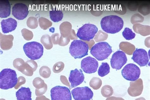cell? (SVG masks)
I'll use <instances>...</instances> for the list:
<instances>
[{"label": "cell", "instance_id": "1", "mask_svg": "<svg viewBox=\"0 0 150 100\" xmlns=\"http://www.w3.org/2000/svg\"><path fill=\"white\" fill-rule=\"evenodd\" d=\"M124 24L123 19L115 15L106 16L100 22L102 29L106 33L112 34L119 32L123 28Z\"/></svg>", "mask_w": 150, "mask_h": 100}, {"label": "cell", "instance_id": "2", "mask_svg": "<svg viewBox=\"0 0 150 100\" xmlns=\"http://www.w3.org/2000/svg\"><path fill=\"white\" fill-rule=\"evenodd\" d=\"M18 82L17 75L14 70L6 69L0 73V88L1 89H12L16 86Z\"/></svg>", "mask_w": 150, "mask_h": 100}, {"label": "cell", "instance_id": "3", "mask_svg": "<svg viewBox=\"0 0 150 100\" xmlns=\"http://www.w3.org/2000/svg\"><path fill=\"white\" fill-rule=\"evenodd\" d=\"M112 47L107 42H100L93 46L90 53L98 61H102L107 59L112 53Z\"/></svg>", "mask_w": 150, "mask_h": 100}, {"label": "cell", "instance_id": "4", "mask_svg": "<svg viewBox=\"0 0 150 100\" xmlns=\"http://www.w3.org/2000/svg\"><path fill=\"white\" fill-rule=\"evenodd\" d=\"M88 45L81 40H75L69 48V52L74 59H81L88 55Z\"/></svg>", "mask_w": 150, "mask_h": 100}, {"label": "cell", "instance_id": "5", "mask_svg": "<svg viewBox=\"0 0 150 100\" xmlns=\"http://www.w3.org/2000/svg\"><path fill=\"white\" fill-rule=\"evenodd\" d=\"M13 66L18 70L25 75L31 77L33 72L37 70L38 65L36 62L33 60H29L25 62L23 60L18 58L13 62Z\"/></svg>", "mask_w": 150, "mask_h": 100}, {"label": "cell", "instance_id": "6", "mask_svg": "<svg viewBox=\"0 0 150 100\" xmlns=\"http://www.w3.org/2000/svg\"><path fill=\"white\" fill-rule=\"evenodd\" d=\"M23 50L27 56L33 60L40 59L43 55L44 51L41 44L36 42L26 43L23 45Z\"/></svg>", "mask_w": 150, "mask_h": 100}, {"label": "cell", "instance_id": "7", "mask_svg": "<svg viewBox=\"0 0 150 100\" xmlns=\"http://www.w3.org/2000/svg\"><path fill=\"white\" fill-rule=\"evenodd\" d=\"M98 30L96 25L90 23L85 24L78 29L76 35L78 38L83 40L89 41L94 38Z\"/></svg>", "mask_w": 150, "mask_h": 100}, {"label": "cell", "instance_id": "8", "mask_svg": "<svg viewBox=\"0 0 150 100\" xmlns=\"http://www.w3.org/2000/svg\"><path fill=\"white\" fill-rule=\"evenodd\" d=\"M121 73L123 77L127 80L135 82L139 78L141 70L135 64L129 63L124 67Z\"/></svg>", "mask_w": 150, "mask_h": 100}, {"label": "cell", "instance_id": "9", "mask_svg": "<svg viewBox=\"0 0 150 100\" xmlns=\"http://www.w3.org/2000/svg\"><path fill=\"white\" fill-rule=\"evenodd\" d=\"M51 100H72L71 94L68 88L57 86L50 90Z\"/></svg>", "mask_w": 150, "mask_h": 100}, {"label": "cell", "instance_id": "10", "mask_svg": "<svg viewBox=\"0 0 150 100\" xmlns=\"http://www.w3.org/2000/svg\"><path fill=\"white\" fill-rule=\"evenodd\" d=\"M75 100H91L93 96V91L88 87H77L71 91Z\"/></svg>", "mask_w": 150, "mask_h": 100}, {"label": "cell", "instance_id": "11", "mask_svg": "<svg viewBox=\"0 0 150 100\" xmlns=\"http://www.w3.org/2000/svg\"><path fill=\"white\" fill-rule=\"evenodd\" d=\"M127 57L124 52L118 50L112 55L110 62L112 69L119 70L127 63Z\"/></svg>", "mask_w": 150, "mask_h": 100}, {"label": "cell", "instance_id": "12", "mask_svg": "<svg viewBox=\"0 0 150 100\" xmlns=\"http://www.w3.org/2000/svg\"><path fill=\"white\" fill-rule=\"evenodd\" d=\"M98 67L97 60L92 57H88L82 60L81 67L85 73L91 74L96 73Z\"/></svg>", "mask_w": 150, "mask_h": 100}, {"label": "cell", "instance_id": "13", "mask_svg": "<svg viewBox=\"0 0 150 100\" xmlns=\"http://www.w3.org/2000/svg\"><path fill=\"white\" fill-rule=\"evenodd\" d=\"M132 59L141 67L146 66L149 61L147 51L142 49H137L134 51Z\"/></svg>", "mask_w": 150, "mask_h": 100}, {"label": "cell", "instance_id": "14", "mask_svg": "<svg viewBox=\"0 0 150 100\" xmlns=\"http://www.w3.org/2000/svg\"><path fill=\"white\" fill-rule=\"evenodd\" d=\"M29 13L28 7L25 4L22 3L16 4L12 8V14L18 20L25 19Z\"/></svg>", "mask_w": 150, "mask_h": 100}, {"label": "cell", "instance_id": "15", "mask_svg": "<svg viewBox=\"0 0 150 100\" xmlns=\"http://www.w3.org/2000/svg\"><path fill=\"white\" fill-rule=\"evenodd\" d=\"M85 77L82 70L76 69L71 70L69 77V81L71 89L80 85L84 80Z\"/></svg>", "mask_w": 150, "mask_h": 100}, {"label": "cell", "instance_id": "16", "mask_svg": "<svg viewBox=\"0 0 150 100\" xmlns=\"http://www.w3.org/2000/svg\"><path fill=\"white\" fill-rule=\"evenodd\" d=\"M59 29L61 35L63 37L68 38L71 40L77 38V36L74 30L72 29V25L68 21L62 23L60 26Z\"/></svg>", "mask_w": 150, "mask_h": 100}, {"label": "cell", "instance_id": "17", "mask_svg": "<svg viewBox=\"0 0 150 100\" xmlns=\"http://www.w3.org/2000/svg\"><path fill=\"white\" fill-rule=\"evenodd\" d=\"M1 25L3 33L6 34L14 30L17 26V22L14 18H9L3 20Z\"/></svg>", "mask_w": 150, "mask_h": 100}, {"label": "cell", "instance_id": "18", "mask_svg": "<svg viewBox=\"0 0 150 100\" xmlns=\"http://www.w3.org/2000/svg\"><path fill=\"white\" fill-rule=\"evenodd\" d=\"M0 34V44L1 49L7 50L11 49L13 45V35H3L1 33Z\"/></svg>", "mask_w": 150, "mask_h": 100}, {"label": "cell", "instance_id": "19", "mask_svg": "<svg viewBox=\"0 0 150 100\" xmlns=\"http://www.w3.org/2000/svg\"><path fill=\"white\" fill-rule=\"evenodd\" d=\"M11 6L9 2L7 0L0 1V17L6 18L10 16Z\"/></svg>", "mask_w": 150, "mask_h": 100}, {"label": "cell", "instance_id": "20", "mask_svg": "<svg viewBox=\"0 0 150 100\" xmlns=\"http://www.w3.org/2000/svg\"><path fill=\"white\" fill-rule=\"evenodd\" d=\"M32 92L29 87H21L16 94L17 100H32Z\"/></svg>", "mask_w": 150, "mask_h": 100}, {"label": "cell", "instance_id": "21", "mask_svg": "<svg viewBox=\"0 0 150 100\" xmlns=\"http://www.w3.org/2000/svg\"><path fill=\"white\" fill-rule=\"evenodd\" d=\"M50 17L54 22H58L62 21L64 14L62 11L52 10L50 11Z\"/></svg>", "mask_w": 150, "mask_h": 100}, {"label": "cell", "instance_id": "22", "mask_svg": "<svg viewBox=\"0 0 150 100\" xmlns=\"http://www.w3.org/2000/svg\"><path fill=\"white\" fill-rule=\"evenodd\" d=\"M110 72V67L107 62H102L98 70V74L100 77H103Z\"/></svg>", "mask_w": 150, "mask_h": 100}, {"label": "cell", "instance_id": "23", "mask_svg": "<svg viewBox=\"0 0 150 100\" xmlns=\"http://www.w3.org/2000/svg\"><path fill=\"white\" fill-rule=\"evenodd\" d=\"M41 42L47 50H50L53 47V45L51 37L48 35H42L41 39Z\"/></svg>", "mask_w": 150, "mask_h": 100}, {"label": "cell", "instance_id": "24", "mask_svg": "<svg viewBox=\"0 0 150 100\" xmlns=\"http://www.w3.org/2000/svg\"><path fill=\"white\" fill-rule=\"evenodd\" d=\"M39 26L41 28L44 30H46L52 26V23L47 18L41 17L38 19Z\"/></svg>", "mask_w": 150, "mask_h": 100}, {"label": "cell", "instance_id": "25", "mask_svg": "<svg viewBox=\"0 0 150 100\" xmlns=\"http://www.w3.org/2000/svg\"><path fill=\"white\" fill-rule=\"evenodd\" d=\"M122 35L126 40H128L134 39L135 38L136 35L132 29L127 27L125 28L124 30L122 32Z\"/></svg>", "mask_w": 150, "mask_h": 100}, {"label": "cell", "instance_id": "26", "mask_svg": "<svg viewBox=\"0 0 150 100\" xmlns=\"http://www.w3.org/2000/svg\"><path fill=\"white\" fill-rule=\"evenodd\" d=\"M26 23L27 26L31 29L36 28L38 25L37 19L34 17L29 18L27 20Z\"/></svg>", "mask_w": 150, "mask_h": 100}, {"label": "cell", "instance_id": "27", "mask_svg": "<svg viewBox=\"0 0 150 100\" xmlns=\"http://www.w3.org/2000/svg\"><path fill=\"white\" fill-rule=\"evenodd\" d=\"M51 73L49 68L46 66L42 67L39 70V74L42 77L44 78H49Z\"/></svg>", "mask_w": 150, "mask_h": 100}, {"label": "cell", "instance_id": "28", "mask_svg": "<svg viewBox=\"0 0 150 100\" xmlns=\"http://www.w3.org/2000/svg\"><path fill=\"white\" fill-rule=\"evenodd\" d=\"M21 33L23 37L26 40H30L33 37V32L26 28L23 29L21 30Z\"/></svg>", "mask_w": 150, "mask_h": 100}, {"label": "cell", "instance_id": "29", "mask_svg": "<svg viewBox=\"0 0 150 100\" xmlns=\"http://www.w3.org/2000/svg\"><path fill=\"white\" fill-rule=\"evenodd\" d=\"M64 64L62 62H58L54 65L53 70L55 73L60 72L64 70Z\"/></svg>", "mask_w": 150, "mask_h": 100}, {"label": "cell", "instance_id": "30", "mask_svg": "<svg viewBox=\"0 0 150 100\" xmlns=\"http://www.w3.org/2000/svg\"><path fill=\"white\" fill-rule=\"evenodd\" d=\"M69 38L67 37H64L61 35L59 39L58 45H59L64 46L68 45L70 41Z\"/></svg>", "mask_w": 150, "mask_h": 100}, {"label": "cell", "instance_id": "31", "mask_svg": "<svg viewBox=\"0 0 150 100\" xmlns=\"http://www.w3.org/2000/svg\"><path fill=\"white\" fill-rule=\"evenodd\" d=\"M60 36L59 33H55L51 37V40L54 45H58L59 43V39H60Z\"/></svg>", "mask_w": 150, "mask_h": 100}, {"label": "cell", "instance_id": "32", "mask_svg": "<svg viewBox=\"0 0 150 100\" xmlns=\"http://www.w3.org/2000/svg\"><path fill=\"white\" fill-rule=\"evenodd\" d=\"M18 81L17 83V85L15 87V89H17L19 87H20L22 85L25 84L26 82V80L24 77H21L18 78Z\"/></svg>", "mask_w": 150, "mask_h": 100}]
</instances>
